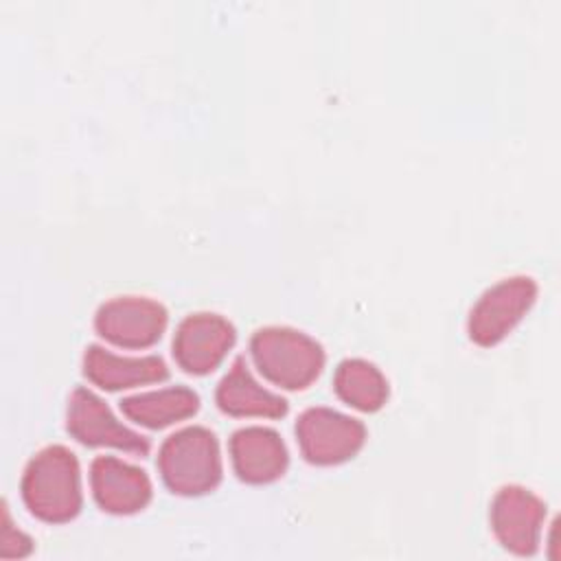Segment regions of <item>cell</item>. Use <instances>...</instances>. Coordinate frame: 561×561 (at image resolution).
I'll return each mask as SVG.
<instances>
[{
	"instance_id": "6da1fadb",
	"label": "cell",
	"mask_w": 561,
	"mask_h": 561,
	"mask_svg": "<svg viewBox=\"0 0 561 561\" xmlns=\"http://www.w3.org/2000/svg\"><path fill=\"white\" fill-rule=\"evenodd\" d=\"M20 491L37 519L48 524L75 519L83 502L77 456L64 445L39 449L22 473Z\"/></svg>"
},
{
	"instance_id": "7a4b0ae2",
	"label": "cell",
	"mask_w": 561,
	"mask_h": 561,
	"mask_svg": "<svg viewBox=\"0 0 561 561\" xmlns=\"http://www.w3.org/2000/svg\"><path fill=\"white\" fill-rule=\"evenodd\" d=\"M164 484L178 495H204L221 482L217 436L202 425H188L164 438L158 451Z\"/></svg>"
},
{
	"instance_id": "3957f363",
	"label": "cell",
	"mask_w": 561,
	"mask_h": 561,
	"mask_svg": "<svg viewBox=\"0 0 561 561\" xmlns=\"http://www.w3.org/2000/svg\"><path fill=\"white\" fill-rule=\"evenodd\" d=\"M256 368L287 390L307 388L324 366L322 346L289 327H263L250 340Z\"/></svg>"
},
{
	"instance_id": "277c9868",
	"label": "cell",
	"mask_w": 561,
	"mask_h": 561,
	"mask_svg": "<svg viewBox=\"0 0 561 561\" xmlns=\"http://www.w3.org/2000/svg\"><path fill=\"white\" fill-rule=\"evenodd\" d=\"M537 300V283L530 276L502 278L489 287L469 311L467 331L478 346L502 342Z\"/></svg>"
},
{
	"instance_id": "5b68a950",
	"label": "cell",
	"mask_w": 561,
	"mask_h": 561,
	"mask_svg": "<svg viewBox=\"0 0 561 561\" xmlns=\"http://www.w3.org/2000/svg\"><path fill=\"white\" fill-rule=\"evenodd\" d=\"M296 438L307 462L327 467L353 458L366 440V427L337 410L307 408L296 421Z\"/></svg>"
},
{
	"instance_id": "8992f818",
	"label": "cell",
	"mask_w": 561,
	"mask_h": 561,
	"mask_svg": "<svg viewBox=\"0 0 561 561\" xmlns=\"http://www.w3.org/2000/svg\"><path fill=\"white\" fill-rule=\"evenodd\" d=\"M169 322L164 305L145 296H116L103 302L94 316L101 337L125 348H147L156 344Z\"/></svg>"
},
{
	"instance_id": "52a82bcc",
	"label": "cell",
	"mask_w": 561,
	"mask_h": 561,
	"mask_svg": "<svg viewBox=\"0 0 561 561\" xmlns=\"http://www.w3.org/2000/svg\"><path fill=\"white\" fill-rule=\"evenodd\" d=\"M66 427L72 438L88 447H116L138 456L149 454V440L123 425L107 403L92 390L77 386L68 397Z\"/></svg>"
},
{
	"instance_id": "ba28073f",
	"label": "cell",
	"mask_w": 561,
	"mask_h": 561,
	"mask_svg": "<svg viewBox=\"0 0 561 561\" xmlns=\"http://www.w3.org/2000/svg\"><path fill=\"white\" fill-rule=\"evenodd\" d=\"M546 504L524 486L506 484L491 502V528L513 554L530 557L539 548Z\"/></svg>"
},
{
	"instance_id": "9c48e42d",
	"label": "cell",
	"mask_w": 561,
	"mask_h": 561,
	"mask_svg": "<svg viewBox=\"0 0 561 561\" xmlns=\"http://www.w3.org/2000/svg\"><path fill=\"white\" fill-rule=\"evenodd\" d=\"M237 340L234 327L219 313H191L173 335V357L184 373H213Z\"/></svg>"
},
{
	"instance_id": "30bf717a",
	"label": "cell",
	"mask_w": 561,
	"mask_h": 561,
	"mask_svg": "<svg viewBox=\"0 0 561 561\" xmlns=\"http://www.w3.org/2000/svg\"><path fill=\"white\" fill-rule=\"evenodd\" d=\"M90 486L96 504L112 515H131L151 500L147 473L116 456H96L90 465Z\"/></svg>"
},
{
	"instance_id": "8fae6325",
	"label": "cell",
	"mask_w": 561,
	"mask_h": 561,
	"mask_svg": "<svg viewBox=\"0 0 561 561\" xmlns=\"http://www.w3.org/2000/svg\"><path fill=\"white\" fill-rule=\"evenodd\" d=\"M228 447L234 473L248 484H267L278 480L289 462L283 438L270 427H241L230 436Z\"/></svg>"
},
{
	"instance_id": "7c38bea8",
	"label": "cell",
	"mask_w": 561,
	"mask_h": 561,
	"mask_svg": "<svg viewBox=\"0 0 561 561\" xmlns=\"http://www.w3.org/2000/svg\"><path fill=\"white\" fill-rule=\"evenodd\" d=\"M83 375L103 390H121L164 381L169 368L158 355L121 357L99 344H90L83 353Z\"/></svg>"
},
{
	"instance_id": "4fadbf2b",
	"label": "cell",
	"mask_w": 561,
	"mask_h": 561,
	"mask_svg": "<svg viewBox=\"0 0 561 561\" xmlns=\"http://www.w3.org/2000/svg\"><path fill=\"white\" fill-rule=\"evenodd\" d=\"M215 401L221 412L230 416H267L280 419L287 414V401L265 390L248 370L243 357H237L230 370L217 386Z\"/></svg>"
},
{
	"instance_id": "5bb4252c",
	"label": "cell",
	"mask_w": 561,
	"mask_h": 561,
	"mask_svg": "<svg viewBox=\"0 0 561 561\" xmlns=\"http://www.w3.org/2000/svg\"><path fill=\"white\" fill-rule=\"evenodd\" d=\"M121 410L134 423L160 430L175 421L193 416L199 410V397L186 386H173L125 397L121 401Z\"/></svg>"
},
{
	"instance_id": "9a60e30c",
	"label": "cell",
	"mask_w": 561,
	"mask_h": 561,
	"mask_svg": "<svg viewBox=\"0 0 561 561\" xmlns=\"http://www.w3.org/2000/svg\"><path fill=\"white\" fill-rule=\"evenodd\" d=\"M333 388L344 403L362 412H377L388 399V381L381 370L359 357L337 364Z\"/></svg>"
},
{
	"instance_id": "2e32d148",
	"label": "cell",
	"mask_w": 561,
	"mask_h": 561,
	"mask_svg": "<svg viewBox=\"0 0 561 561\" xmlns=\"http://www.w3.org/2000/svg\"><path fill=\"white\" fill-rule=\"evenodd\" d=\"M33 550V541L11 524L7 502H2V528H0V559H22Z\"/></svg>"
}]
</instances>
